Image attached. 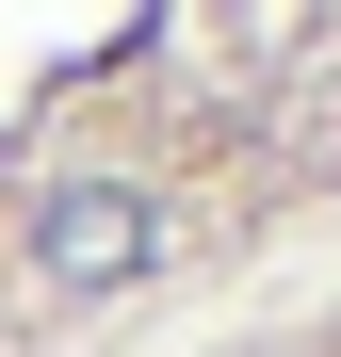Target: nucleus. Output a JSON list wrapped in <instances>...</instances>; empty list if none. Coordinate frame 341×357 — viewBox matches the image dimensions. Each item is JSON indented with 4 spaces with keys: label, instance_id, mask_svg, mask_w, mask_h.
<instances>
[{
    "label": "nucleus",
    "instance_id": "1",
    "mask_svg": "<svg viewBox=\"0 0 341 357\" xmlns=\"http://www.w3.org/2000/svg\"><path fill=\"white\" fill-rule=\"evenodd\" d=\"M162 260V195L146 178H49L33 195V276L49 292H130Z\"/></svg>",
    "mask_w": 341,
    "mask_h": 357
}]
</instances>
